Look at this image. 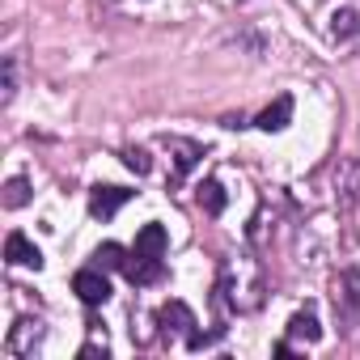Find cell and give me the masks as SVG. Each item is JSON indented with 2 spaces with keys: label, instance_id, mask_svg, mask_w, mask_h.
Listing matches in <instances>:
<instances>
[{
  "label": "cell",
  "instance_id": "ba28073f",
  "mask_svg": "<svg viewBox=\"0 0 360 360\" xmlns=\"http://www.w3.org/2000/svg\"><path fill=\"white\" fill-rule=\"evenodd\" d=\"M5 263H13V267H43V250L26 238V233H9L5 238Z\"/></svg>",
  "mask_w": 360,
  "mask_h": 360
},
{
  "label": "cell",
  "instance_id": "d6986e66",
  "mask_svg": "<svg viewBox=\"0 0 360 360\" xmlns=\"http://www.w3.org/2000/svg\"><path fill=\"white\" fill-rule=\"evenodd\" d=\"M89 356H106V339L102 343H85L81 347V360H89Z\"/></svg>",
  "mask_w": 360,
  "mask_h": 360
},
{
  "label": "cell",
  "instance_id": "e0dca14e",
  "mask_svg": "<svg viewBox=\"0 0 360 360\" xmlns=\"http://www.w3.org/2000/svg\"><path fill=\"white\" fill-rule=\"evenodd\" d=\"M123 165L136 169V174H148V169H153V161H148L144 148H123Z\"/></svg>",
  "mask_w": 360,
  "mask_h": 360
},
{
  "label": "cell",
  "instance_id": "6da1fadb",
  "mask_svg": "<svg viewBox=\"0 0 360 360\" xmlns=\"http://www.w3.org/2000/svg\"><path fill=\"white\" fill-rule=\"evenodd\" d=\"M217 292H221V301H229L238 314H250V309H259V305H263V271H259L250 259L225 263Z\"/></svg>",
  "mask_w": 360,
  "mask_h": 360
},
{
  "label": "cell",
  "instance_id": "9c48e42d",
  "mask_svg": "<svg viewBox=\"0 0 360 360\" xmlns=\"http://www.w3.org/2000/svg\"><path fill=\"white\" fill-rule=\"evenodd\" d=\"M123 276L131 280V284H140V288H148V284H157L161 276H165V263L161 259H148V255H127V267H123Z\"/></svg>",
  "mask_w": 360,
  "mask_h": 360
},
{
  "label": "cell",
  "instance_id": "8fae6325",
  "mask_svg": "<svg viewBox=\"0 0 360 360\" xmlns=\"http://www.w3.org/2000/svg\"><path fill=\"white\" fill-rule=\"evenodd\" d=\"M288 119H292V94H280L259 119H255V127H263V131H284L288 127Z\"/></svg>",
  "mask_w": 360,
  "mask_h": 360
},
{
  "label": "cell",
  "instance_id": "277c9868",
  "mask_svg": "<svg viewBox=\"0 0 360 360\" xmlns=\"http://www.w3.org/2000/svg\"><path fill=\"white\" fill-rule=\"evenodd\" d=\"M157 326H161V335H191L200 322H195V314H191L187 301H165L157 309Z\"/></svg>",
  "mask_w": 360,
  "mask_h": 360
},
{
  "label": "cell",
  "instance_id": "7c38bea8",
  "mask_svg": "<svg viewBox=\"0 0 360 360\" xmlns=\"http://www.w3.org/2000/svg\"><path fill=\"white\" fill-rule=\"evenodd\" d=\"M195 200H200V208H204L208 217H221L225 204H229V195H225V187L217 183V178H204V183L195 187Z\"/></svg>",
  "mask_w": 360,
  "mask_h": 360
},
{
  "label": "cell",
  "instance_id": "ac0fdd59",
  "mask_svg": "<svg viewBox=\"0 0 360 360\" xmlns=\"http://www.w3.org/2000/svg\"><path fill=\"white\" fill-rule=\"evenodd\" d=\"M13 94H18V60L9 56V60H5V106L13 102Z\"/></svg>",
  "mask_w": 360,
  "mask_h": 360
},
{
  "label": "cell",
  "instance_id": "7a4b0ae2",
  "mask_svg": "<svg viewBox=\"0 0 360 360\" xmlns=\"http://www.w3.org/2000/svg\"><path fill=\"white\" fill-rule=\"evenodd\" d=\"M335 314L343 326H360V271L347 267L335 280Z\"/></svg>",
  "mask_w": 360,
  "mask_h": 360
},
{
  "label": "cell",
  "instance_id": "9a60e30c",
  "mask_svg": "<svg viewBox=\"0 0 360 360\" xmlns=\"http://www.w3.org/2000/svg\"><path fill=\"white\" fill-rule=\"evenodd\" d=\"M360 34V9H335L330 13V39H356Z\"/></svg>",
  "mask_w": 360,
  "mask_h": 360
},
{
  "label": "cell",
  "instance_id": "5bb4252c",
  "mask_svg": "<svg viewBox=\"0 0 360 360\" xmlns=\"http://www.w3.org/2000/svg\"><path fill=\"white\" fill-rule=\"evenodd\" d=\"M127 255H131V250H123L119 242H102V246L94 250V267H102V271H123V267H127Z\"/></svg>",
  "mask_w": 360,
  "mask_h": 360
},
{
  "label": "cell",
  "instance_id": "2e32d148",
  "mask_svg": "<svg viewBox=\"0 0 360 360\" xmlns=\"http://www.w3.org/2000/svg\"><path fill=\"white\" fill-rule=\"evenodd\" d=\"M26 204H30V183L18 174V178H9V183H5V208L13 212V208H26Z\"/></svg>",
  "mask_w": 360,
  "mask_h": 360
},
{
  "label": "cell",
  "instance_id": "52a82bcc",
  "mask_svg": "<svg viewBox=\"0 0 360 360\" xmlns=\"http://www.w3.org/2000/svg\"><path fill=\"white\" fill-rule=\"evenodd\" d=\"M161 144L174 153V178H187L200 165V157H204V148L195 140H183V136H161Z\"/></svg>",
  "mask_w": 360,
  "mask_h": 360
},
{
  "label": "cell",
  "instance_id": "30bf717a",
  "mask_svg": "<svg viewBox=\"0 0 360 360\" xmlns=\"http://www.w3.org/2000/svg\"><path fill=\"white\" fill-rule=\"evenodd\" d=\"M165 246H169V233H165V225H157V221H148L140 233H136V255H148V259H165Z\"/></svg>",
  "mask_w": 360,
  "mask_h": 360
},
{
  "label": "cell",
  "instance_id": "4fadbf2b",
  "mask_svg": "<svg viewBox=\"0 0 360 360\" xmlns=\"http://www.w3.org/2000/svg\"><path fill=\"white\" fill-rule=\"evenodd\" d=\"M288 335L292 339H305V343H318L322 339V326H318V314L305 305V309H297L292 318H288Z\"/></svg>",
  "mask_w": 360,
  "mask_h": 360
},
{
  "label": "cell",
  "instance_id": "8992f818",
  "mask_svg": "<svg viewBox=\"0 0 360 360\" xmlns=\"http://www.w3.org/2000/svg\"><path fill=\"white\" fill-rule=\"evenodd\" d=\"M39 343H43V322H39V318H22V322L9 330V339H5V352H9V356H34Z\"/></svg>",
  "mask_w": 360,
  "mask_h": 360
},
{
  "label": "cell",
  "instance_id": "ffe728a7",
  "mask_svg": "<svg viewBox=\"0 0 360 360\" xmlns=\"http://www.w3.org/2000/svg\"><path fill=\"white\" fill-rule=\"evenodd\" d=\"M271 352H276V356H292V343H288V339H280V343H276Z\"/></svg>",
  "mask_w": 360,
  "mask_h": 360
},
{
  "label": "cell",
  "instance_id": "5b68a950",
  "mask_svg": "<svg viewBox=\"0 0 360 360\" xmlns=\"http://www.w3.org/2000/svg\"><path fill=\"white\" fill-rule=\"evenodd\" d=\"M131 195H136V191H127V187H102V183H98V187L89 191V217L110 221V217L131 200Z\"/></svg>",
  "mask_w": 360,
  "mask_h": 360
},
{
  "label": "cell",
  "instance_id": "3957f363",
  "mask_svg": "<svg viewBox=\"0 0 360 360\" xmlns=\"http://www.w3.org/2000/svg\"><path fill=\"white\" fill-rule=\"evenodd\" d=\"M72 292L85 301V305H106L110 301V280L102 276V267H81L72 276Z\"/></svg>",
  "mask_w": 360,
  "mask_h": 360
}]
</instances>
